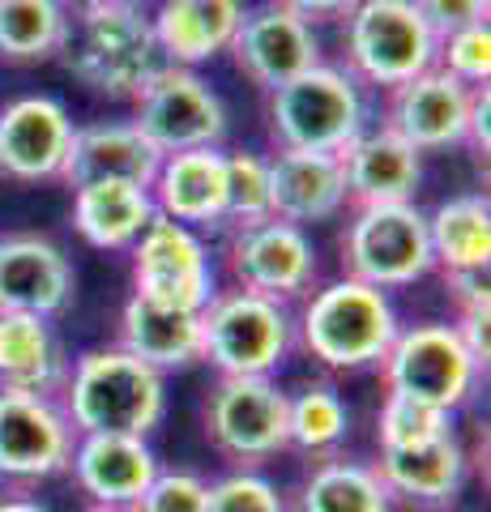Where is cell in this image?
<instances>
[{"instance_id":"1","label":"cell","mask_w":491,"mask_h":512,"mask_svg":"<svg viewBox=\"0 0 491 512\" xmlns=\"http://www.w3.org/2000/svg\"><path fill=\"white\" fill-rule=\"evenodd\" d=\"M60 406L77 436L150 440L167 414V376L120 346H94L69 363Z\"/></svg>"},{"instance_id":"2","label":"cell","mask_w":491,"mask_h":512,"mask_svg":"<svg viewBox=\"0 0 491 512\" xmlns=\"http://www.w3.org/2000/svg\"><path fill=\"white\" fill-rule=\"evenodd\" d=\"M398 329L402 320L389 291L342 274L304 295L295 320V346L325 372H368L385 359Z\"/></svg>"},{"instance_id":"3","label":"cell","mask_w":491,"mask_h":512,"mask_svg":"<svg viewBox=\"0 0 491 512\" xmlns=\"http://www.w3.org/2000/svg\"><path fill=\"white\" fill-rule=\"evenodd\" d=\"M60 60L86 90L120 103H133L167 64L141 0L73 13V30Z\"/></svg>"},{"instance_id":"4","label":"cell","mask_w":491,"mask_h":512,"mask_svg":"<svg viewBox=\"0 0 491 512\" xmlns=\"http://www.w3.org/2000/svg\"><path fill=\"white\" fill-rule=\"evenodd\" d=\"M265 120L278 150L342 154L368 128V94L342 64H312L265 94Z\"/></svg>"},{"instance_id":"5","label":"cell","mask_w":491,"mask_h":512,"mask_svg":"<svg viewBox=\"0 0 491 512\" xmlns=\"http://www.w3.org/2000/svg\"><path fill=\"white\" fill-rule=\"evenodd\" d=\"M436 43L440 39L415 0H355V9L342 18V69L359 86L385 94L436 69Z\"/></svg>"},{"instance_id":"6","label":"cell","mask_w":491,"mask_h":512,"mask_svg":"<svg viewBox=\"0 0 491 512\" xmlns=\"http://www.w3.org/2000/svg\"><path fill=\"white\" fill-rule=\"evenodd\" d=\"M291 350V303L231 286L214 291L201 308V363H210L218 376H274Z\"/></svg>"},{"instance_id":"7","label":"cell","mask_w":491,"mask_h":512,"mask_svg":"<svg viewBox=\"0 0 491 512\" xmlns=\"http://www.w3.org/2000/svg\"><path fill=\"white\" fill-rule=\"evenodd\" d=\"M342 274L368 282L376 291H402L436 274L427 214L415 201L398 205H355L338 239Z\"/></svg>"},{"instance_id":"8","label":"cell","mask_w":491,"mask_h":512,"mask_svg":"<svg viewBox=\"0 0 491 512\" xmlns=\"http://www.w3.org/2000/svg\"><path fill=\"white\" fill-rule=\"evenodd\" d=\"M385 393L410 397V402H427L436 410L457 414L462 410L479 380L487 376L479 363L470 359V350L457 338V329L445 320H423V325L398 329V338L389 342L385 359L376 363Z\"/></svg>"},{"instance_id":"9","label":"cell","mask_w":491,"mask_h":512,"mask_svg":"<svg viewBox=\"0 0 491 512\" xmlns=\"http://www.w3.org/2000/svg\"><path fill=\"white\" fill-rule=\"evenodd\" d=\"M287 406L291 393L274 376H218L205 397V436L227 461L257 470L291 448Z\"/></svg>"},{"instance_id":"10","label":"cell","mask_w":491,"mask_h":512,"mask_svg":"<svg viewBox=\"0 0 491 512\" xmlns=\"http://www.w3.org/2000/svg\"><path fill=\"white\" fill-rule=\"evenodd\" d=\"M133 124L158 154H180L227 141V103L197 69L163 64L158 77L133 99Z\"/></svg>"},{"instance_id":"11","label":"cell","mask_w":491,"mask_h":512,"mask_svg":"<svg viewBox=\"0 0 491 512\" xmlns=\"http://www.w3.org/2000/svg\"><path fill=\"white\" fill-rule=\"evenodd\" d=\"M129 252H133V295L141 299L201 312L218 291L210 244L201 239V231L184 227V222L154 214V222L141 231V239Z\"/></svg>"},{"instance_id":"12","label":"cell","mask_w":491,"mask_h":512,"mask_svg":"<svg viewBox=\"0 0 491 512\" xmlns=\"http://www.w3.org/2000/svg\"><path fill=\"white\" fill-rule=\"evenodd\" d=\"M227 274L240 291L295 303L316 282V248L304 227L265 218L252 227H231L227 235Z\"/></svg>"},{"instance_id":"13","label":"cell","mask_w":491,"mask_h":512,"mask_svg":"<svg viewBox=\"0 0 491 512\" xmlns=\"http://www.w3.org/2000/svg\"><path fill=\"white\" fill-rule=\"evenodd\" d=\"M77 431L60 397L0 389V478L5 483H47L69 474Z\"/></svg>"},{"instance_id":"14","label":"cell","mask_w":491,"mask_h":512,"mask_svg":"<svg viewBox=\"0 0 491 512\" xmlns=\"http://www.w3.org/2000/svg\"><path fill=\"white\" fill-rule=\"evenodd\" d=\"M231 60L235 69L257 90H278L287 86L291 77L308 73L312 64H321V35L316 26L304 22L299 13H291L278 0H265L257 9H244L240 26L231 35Z\"/></svg>"},{"instance_id":"15","label":"cell","mask_w":491,"mask_h":512,"mask_svg":"<svg viewBox=\"0 0 491 512\" xmlns=\"http://www.w3.org/2000/svg\"><path fill=\"white\" fill-rule=\"evenodd\" d=\"M474 90L479 86H462L445 69H427L419 77H410V82L385 90L380 124L389 133H398L402 141H410L419 154L462 150L470 133Z\"/></svg>"},{"instance_id":"16","label":"cell","mask_w":491,"mask_h":512,"mask_svg":"<svg viewBox=\"0 0 491 512\" xmlns=\"http://www.w3.org/2000/svg\"><path fill=\"white\" fill-rule=\"evenodd\" d=\"M77 124L52 94H22L0 107V175L18 184L65 180Z\"/></svg>"},{"instance_id":"17","label":"cell","mask_w":491,"mask_h":512,"mask_svg":"<svg viewBox=\"0 0 491 512\" xmlns=\"http://www.w3.org/2000/svg\"><path fill=\"white\" fill-rule=\"evenodd\" d=\"M77 269L69 252L47 235H0V312L56 320L73 308Z\"/></svg>"},{"instance_id":"18","label":"cell","mask_w":491,"mask_h":512,"mask_svg":"<svg viewBox=\"0 0 491 512\" xmlns=\"http://www.w3.org/2000/svg\"><path fill=\"white\" fill-rule=\"evenodd\" d=\"M150 188L154 214L193 231L223 227L227 218V146H201L163 154Z\"/></svg>"},{"instance_id":"19","label":"cell","mask_w":491,"mask_h":512,"mask_svg":"<svg viewBox=\"0 0 491 512\" xmlns=\"http://www.w3.org/2000/svg\"><path fill=\"white\" fill-rule=\"evenodd\" d=\"M372 466L393 504H406L419 512H445L466 491L470 457L462 440H457V431H449V436L415 444V448H385Z\"/></svg>"},{"instance_id":"20","label":"cell","mask_w":491,"mask_h":512,"mask_svg":"<svg viewBox=\"0 0 491 512\" xmlns=\"http://www.w3.org/2000/svg\"><path fill=\"white\" fill-rule=\"evenodd\" d=\"M69 474L90 508L129 512L158 474V457L141 436H77Z\"/></svg>"},{"instance_id":"21","label":"cell","mask_w":491,"mask_h":512,"mask_svg":"<svg viewBox=\"0 0 491 512\" xmlns=\"http://www.w3.org/2000/svg\"><path fill=\"white\" fill-rule=\"evenodd\" d=\"M342 180H346V205H398L415 201L423 180V154L389 133L385 124H368L363 133L338 154Z\"/></svg>"},{"instance_id":"22","label":"cell","mask_w":491,"mask_h":512,"mask_svg":"<svg viewBox=\"0 0 491 512\" xmlns=\"http://www.w3.org/2000/svg\"><path fill=\"white\" fill-rule=\"evenodd\" d=\"M269 205L274 218L312 227L329 222L346 210V180L338 154H316V150H278L269 158Z\"/></svg>"},{"instance_id":"23","label":"cell","mask_w":491,"mask_h":512,"mask_svg":"<svg viewBox=\"0 0 491 512\" xmlns=\"http://www.w3.org/2000/svg\"><path fill=\"white\" fill-rule=\"evenodd\" d=\"M146 13L163 60L197 69L231 47L235 26L244 18V0H154Z\"/></svg>"},{"instance_id":"24","label":"cell","mask_w":491,"mask_h":512,"mask_svg":"<svg viewBox=\"0 0 491 512\" xmlns=\"http://www.w3.org/2000/svg\"><path fill=\"white\" fill-rule=\"evenodd\" d=\"M69 350L52 320L26 312H0V389L60 397L69 376Z\"/></svg>"},{"instance_id":"25","label":"cell","mask_w":491,"mask_h":512,"mask_svg":"<svg viewBox=\"0 0 491 512\" xmlns=\"http://www.w3.org/2000/svg\"><path fill=\"white\" fill-rule=\"evenodd\" d=\"M116 346L163 376L188 372L201 363V312L167 308V303L133 295L120 308Z\"/></svg>"},{"instance_id":"26","label":"cell","mask_w":491,"mask_h":512,"mask_svg":"<svg viewBox=\"0 0 491 512\" xmlns=\"http://www.w3.org/2000/svg\"><path fill=\"white\" fill-rule=\"evenodd\" d=\"M158 154L146 137L137 133L133 120H94L77 124L73 150L65 163V180L60 184H90V180H133L150 184L158 171Z\"/></svg>"},{"instance_id":"27","label":"cell","mask_w":491,"mask_h":512,"mask_svg":"<svg viewBox=\"0 0 491 512\" xmlns=\"http://www.w3.org/2000/svg\"><path fill=\"white\" fill-rule=\"evenodd\" d=\"M154 222L146 184L133 180H90L73 188V231L99 252H129Z\"/></svg>"},{"instance_id":"28","label":"cell","mask_w":491,"mask_h":512,"mask_svg":"<svg viewBox=\"0 0 491 512\" xmlns=\"http://www.w3.org/2000/svg\"><path fill=\"white\" fill-rule=\"evenodd\" d=\"M427 239L440 274H487L491 201L487 192H457L427 214Z\"/></svg>"},{"instance_id":"29","label":"cell","mask_w":491,"mask_h":512,"mask_svg":"<svg viewBox=\"0 0 491 512\" xmlns=\"http://www.w3.org/2000/svg\"><path fill=\"white\" fill-rule=\"evenodd\" d=\"M291 512H393V500L372 461L321 457L295 491Z\"/></svg>"},{"instance_id":"30","label":"cell","mask_w":491,"mask_h":512,"mask_svg":"<svg viewBox=\"0 0 491 512\" xmlns=\"http://www.w3.org/2000/svg\"><path fill=\"white\" fill-rule=\"evenodd\" d=\"M69 30V0H0V60L5 64L60 60Z\"/></svg>"},{"instance_id":"31","label":"cell","mask_w":491,"mask_h":512,"mask_svg":"<svg viewBox=\"0 0 491 512\" xmlns=\"http://www.w3.org/2000/svg\"><path fill=\"white\" fill-rule=\"evenodd\" d=\"M351 436V410L329 380H312L291 393L287 406V440L308 457H334Z\"/></svg>"},{"instance_id":"32","label":"cell","mask_w":491,"mask_h":512,"mask_svg":"<svg viewBox=\"0 0 491 512\" xmlns=\"http://www.w3.org/2000/svg\"><path fill=\"white\" fill-rule=\"evenodd\" d=\"M453 431V414L436 410L427 402H410V397L385 393V402L376 410V448H415L427 440H440Z\"/></svg>"},{"instance_id":"33","label":"cell","mask_w":491,"mask_h":512,"mask_svg":"<svg viewBox=\"0 0 491 512\" xmlns=\"http://www.w3.org/2000/svg\"><path fill=\"white\" fill-rule=\"evenodd\" d=\"M274 218L269 205V158L252 150H227V218L223 227H252Z\"/></svg>"},{"instance_id":"34","label":"cell","mask_w":491,"mask_h":512,"mask_svg":"<svg viewBox=\"0 0 491 512\" xmlns=\"http://www.w3.org/2000/svg\"><path fill=\"white\" fill-rule=\"evenodd\" d=\"M436 69H445L462 86H487L491 77V26L474 22L466 30H453L436 43Z\"/></svg>"},{"instance_id":"35","label":"cell","mask_w":491,"mask_h":512,"mask_svg":"<svg viewBox=\"0 0 491 512\" xmlns=\"http://www.w3.org/2000/svg\"><path fill=\"white\" fill-rule=\"evenodd\" d=\"M210 512H287V500L274 487V478L235 466L210 483Z\"/></svg>"},{"instance_id":"36","label":"cell","mask_w":491,"mask_h":512,"mask_svg":"<svg viewBox=\"0 0 491 512\" xmlns=\"http://www.w3.org/2000/svg\"><path fill=\"white\" fill-rule=\"evenodd\" d=\"M129 512H210V478L197 470H163L150 478L141 500Z\"/></svg>"},{"instance_id":"37","label":"cell","mask_w":491,"mask_h":512,"mask_svg":"<svg viewBox=\"0 0 491 512\" xmlns=\"http://www.w3.org/2000/svg\"><path fill=\"white\" fill-rule=\"evenodd\" d=\"M415 5L423 13V22L432 26V35L445 39V35H453V30H466L474 22H487L491 0H415Z\"/></svg>"},{"instance_id":"38","label":"cell","mask_w":491,"mask_h":512,"mask_svg":"<svg viewBox=\"0 0 491 512\" xmlns=\"http://www.w3.org/2000/svg\"><path fill=\"white\" fill-rule=\"evenodd\" d=\"M487 325H491V303H474V308H462L453 320L457 338H462V346L470 350V359L487 372V359H491V342H487Z\"/></svg>"},{"instance_id":"39","label":"cell","mask_w":491,"mask_h":512,"mask_svg":"<svg viewBox=\"0 0 491 512\" xmlns=\"http://www.w3.org/2000/svg\"><path fill=\"white\" fill-rule=\"evenodd\" d=\"M278 5H287L291 13L316 26V22H342L355 9V0H278Z\"/></svg>"},{"instance_id":"40","label":"cell","mask_w":491,"mask_h":512,"mask_svg":"<svg viewBox=\"0 0 491 512\" xmlns=\"http://www.w3.org/2000/svg\"><path fill=\"white\" fill-rule=\"evenodd\" d=\"M445 286L457 303V312L462 308H474V303H491L487 295V274H445Z\"/></svg>"},{"instance_id":"41","label":"cell","mask_w":491,"mask_h":512,"mask_svg":"<svg viewBox=\"0 0 491 512\" xmlns=\"http://www.w3.org/2000/svg\"><path fill=\"white\" fill-rule=\"evenodd\" d=\"M487 116H491V94H487V86H479L474 90V107H470V133H466V150H474V154H487V146H491V137H487Z\"/></svg>"},{"instance_id":"42","label":"cell","mask_w":491,"mask_h":512,"mask_svg":"<svg viewBox=\"0 0 491 512\" xmlns=\"http://www.w3.org/2000/svg\"><path fill=\"white\" fill-rule=\"evenodd\" d=\"M0 512H52L26 491H0Z\"/></svg>"},{"instance_id":"43","label":"cell","mask_w":491,"mask_h":512,"mask_svg":"<svg viewBox=\"0 0 491 512\" xmlns=\"http://www.w3.org/2000/svg\"><path fill=\"white\" fill-rule=\"evenodd\" d=\"M107 5H129V0H69L73 13H82V9H107Z\"/></svg>"},{"instance_id":"44","label":"cell","mask_w":491,"mask_h":512,"mask_svg":"<svg viewBox=\"0 0 491 512\" xmlns=\"http://www.w3.org/2000/svg\"><path fill=\"white\" fill-rule=\"evenodd\" d=\"M90 512H112V508H90Z\"/></svg>"},{"instance_id":"45","label":"cell","mask_w":491,"mask_h":512,"mask_svg":"<svg viewBox=\"0 0 491 512\" xmlns=\"http://www.w3.org/2000/svg\"><path fill=\"white\" fill-rule=\"evenodd\" d=\"M445 512H462V508H445Z\"/></svg>"},{"instance_id":"46","label":"cell","mask_w":491,"mask_h":512,"mask_svg":"<svg viewBox=\"0 0 491 512\" xmlns=\"http://www.w3.org/2000/svg\"><path fill=\"white\" fill-rule=\"evenodd\" d=\"M0 491H5V478H0Z\"/></svg>"},{"instance_id":"47","label":"cell","mask_w":491,"mask_h":512,"mask_svg":"<svg viewBox=\"0 0 491 512\" xmlns=\"http://www.w3.org/2000/svg\"><path fill=\"white\" fill-rule=\"evenodd\" d=\"M287 512H291V508H287Z\"/></svg>"}]
</instances>
